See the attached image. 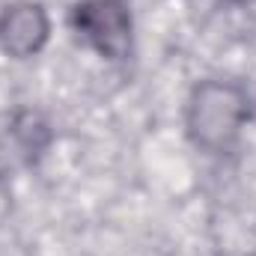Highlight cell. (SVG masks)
I'll return each mask as SVG.
<instances>
[{"instance_id": "cell-2", "label": "cell", "mask_w": 256, "mask_h": 256, "mask_svg": "<svg viewBox=\"0 0 256 256\" xmlns=\"http://www.w3.org/2000/svg\"><path fill=\"white\" fill-rule=\"evenodd\" d=\"M74 33L104 60H128L134 48V24L126 0H80L72 9Z\"/></svg>"}, {"instance_id": "cell-1", "label": "cell", "mask_w": 256, "mask_h": 256, "mask_svg": "<svg viewBox=\"0 0 256 256\" xmlns=\"http://www.w3.org/2000/svg\"><path fill=\"white\" fill-rule=\"evenodd\" d=\"M250 116V98L244 86L232 80H202L188 98L185 126L194 146L202 152H230Z\"/></svg>"}, {"instance_id": "cell-4", "label": "cell", "mask_w": 256, "mask_h": 256, "mask_svg": "<svg viewBox=\"0 0 256 256\" xmlns=\"http://www.w3.org/2000/svg\"><path fill=\"white\" fill-rule=\"evenodd\" d=\"M226 3H236V6H244V3H254V0H226Z\"/></svg>"}, {"instance_id": "cell-3", "label": "cell", "mask_w": 256, "mask_h": 256, "mask_svg": "<svg viewBox=\"0 0 256 256\" xmlns=\"http://www.w3.org/2000/svg\"><path fill=\"white\" fill-rule=\"evenodd\" d=\"M51 36V18L42 3L15 0L0 12V48L15 60L36 57Z\"/></svg>"}]
</instances>
